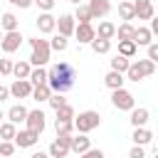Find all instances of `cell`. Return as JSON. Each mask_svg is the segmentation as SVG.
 Returning <instances> with one entry per match:
<instances>
[{"label": "cell", "mask_w": 158, "mask_h": 158, "mask_svg": "<svg viewBox=\"0 0 158 158\" xmlns=\"http://www.w3.org/2000/svg\"><path fill=\"white\" fill-rule=\"evenodd\" d=\"M77 72L69 62H57L52 69H47V86L52 94H64L74 86Z\"/></svg>", "instance_id": "6da1fadb"}, {"label": "cell", "mask_w": 158, "mask_h": 158, "mask_svg": "<svg viewBox=\"0 0 158 158\" xmlns=\"http://www.w3.org/2000/svg\"><path fill=\"white\" fill-rule=\"evenodd\" d=\"M30 47H32L30 64H35V67H44V64L49 62V52H52V49H49V42L35 37V40H30Z\"/></svg>", "instance_id": "7a4b0ae2"}, {"label": "cell", "mask_w": 158, "mask_h": 158, "mask_svg": "<svg viewBox=\"0 0 158 158\" xmlns=\"http://www.w3.org/2000/svg\"><path fill=\"white\" fill-rule=\"evenodd\" d=\"M153 72H156V62H151V59H138V62H131V64H128L126 79L141 81V79H146V77H151Z\"/></svg>", "instance_id": "3957f363"}, {"label": "cell", "mask_w": 158, "mask_h": 158, "mask_svg": "<svg viewBox=\"0 0 158 158\" xmlns=\"http://www.w3.org/2000/svg\"><path fill=\"white\" fill-rule=\"evenodd\" d=\"M99 123H101L99 111H81L79 116H74V128L79 133H89V131L99 128Z\"/></svg>", "instance_id": "277c9868"}, {"label": "cell", "mask_w": 158, "mask_h": 158, "mask_svg": "<svg viewBox=\"0 0 158 158\" xmlns=\"http://www.w3.org/2000/svg\"><path fill=\"white\" fill-rule=\"evenodd\" d=\"M111 104H114V109H118V111H131V109H133V94L126 91V89H114Z\"/></svg>", "instance_id": "5b68a950"}, {"label": "cell", "mask_w": 158, "mask_h": 158, "mask_svg": "<svg viewBox=\"0 0 158 158\" xmlns=\"http://www.w3.org/2000/svg\"><path fill=\"white\" fill-rule=\"evenodd\" d=\"M25 126H27V131H32V133H42L44 131V111L42 109H35V111H27V118H25Z\"/></svg>", "instance_id": "8992f818"}, {"label": "cell", "mask_w": 158, "mask_h": 158, "mask_svg": "<svg viewBox=\"0 0 158 158\" xmlns=\"http://www.w3.org/2000/svg\"><path fill=\"white\" fill-rule=\"evenodd\" d=\"M49 158H67L69 156V136H57L49 143Z\"/></svg>", "instance_id": "52a82bcc"}, {"label": "cell", "mask_w": 158, "mask_h": 158, "mask_svg": "<svg viewBox=\"0 0 158 158\" xmlns=\"http://www.w3.org/2000/svg\"><path fill=\"white\" fill-rule=\"evenodd\" d=\"M20 44H22V35H20V30H15V32H5V35H2L0 47H2V52H5V54L17 52V49H20Z\"/></svg>", "instance_id": "ba28073f"}, {"label": "cell", "mask_w": 158, "mask_h": 158, "mask_svg": "<svg viewBox=\"0 0 158 158\" xmlns=\"http://www.w3.org/2000/svg\"><path fill=\"white\" fill-rule=\"evenodd\" d=\"M40 141V136L37 133H32V131H17L15 133V138H12V143H15V148H32L35 143Z\"/></svg>", "instance_id": "9c48e42d"}, {"label": "cell", "mask_w": 158, "mask_h": 158, "mask_svg": "<svg viewBox=\"0 0 158 158\" xmlns=\"http://www.w3.org/2000/svg\"><path fill=\"white\" fill-rule=\"evenodd\" d=\"M89 148H91V141L86 138V133L69 136V153H77V156H81V153H86Z\"/></svg>", "instance_id": "30bf717a"}, {"label": "cell", "mask_w": 158, "mask_h": 158, "mask_svg": "<svg viewBox=\"0 0 158 158\" xmlns=\"http://www.w3.org/2000/svg\"><path fill=\"white\" fill-rule=\"evenodd\" d=\"M86 7H89V15H91V20L106 17V15L111 12V2H109V0H91Z\"/></svg>", "instance_id": "8fae6325"}, {"label": "cell", "mask_w": 158, "mask_h": 158, "mask_svg": "<svg viewBox=\"0 0 158 158\" xmlns=\"http://www.w3.org/2000/svg\"><path fill=\"white\" fill-rule=\"evenodd\" d=\"M133 12H136L138 20H153L156 17V10H153L151 0H136L133 2Z\"/></svg>", "instance_id": "7c38bea8"}, {"label": "cell", "mask_w": 158, "mask_h": 158, "mask_svg": "<svg viewBox=\"0 0 158 158\" xmlns=\"http://www.w3.org/2000/svg\"><path fill=\"white\" fill-rule=\"evenodd\" d=\"M7 91H10L15 99H27V96L32 94V84H30L27 79H15V81H12V86H10Z\"/></svg>", "instance_id": "4fadbf2b"}, {"label": "cell", "mask_w": 158, "mask_h": 158, "mask_svg": "<svg viewBox=\"0 0 158 158\" xmlns=\"http://www.w3.org/2000/svg\"><path fill=\"white\" fill-rule=\"evenodd\" d=\"M54 27H57V17H52L49 12H42V15L37 17V30H40L42 35L54 32Z\"/></svg>", "instance_id": "5bb4252c"}, {"label": "cell", "mask_w": 158, "mask_h": 158, "mask_svg": "<svg viewBox=\"0 0 158 158\" xmlns=\"http://www.w3.org/2000/svg\"><path fill=\"white\" fill-rule=\"evenodd\" d=\"M57 27H59V35H62V37H72V35H74L77 22H74V17H72V15H59Z\"/></svg>", "instance_id": "9a60e30c"}, {"label": "cell", "mask_w": 158, "mask_h": 158, "mask_svg": "<svg viewBox=\"0 0 158 158\" xmlns=\"http://www.w3.org/2000/svg\"><path fill=\"white\" fill-rule=\"evenodd\" d=\"M74 35H77L79 44H89V42L96 37V32H94L91 22H89V25H77V27H74Z\"/></svg>", "instance_id": "2e32d148"}, {"label": "cell", "mask_w": 158, "mask_h": 158, "mask_svg": "<svg viewBox=\"0 0 158 158\" xmlns=\"http://www.w3.org/2000/svg\"><path fill=\"white\" fill-rule=\"evenodd\" d=\"M148 118H151L148 109H131V123H133V128H143L148 123Z\"/></svg>", "instance_id": "e0dca14e"}, {"label": "cell", "mask_w": 158, "mask_h": 158, "mask_svg": "<svg viewBox=\"0 0 158 158\" xmlns=\"http://www.w3.org/2000/svg\"><path fill=\"white\" fill-rule=\"evenodd\" d=\"M7 118H10V123H25V118H27V109L22 106V104H15L10 111H7Z\"/></svg>", "instance_id": "ac0fdd59"}, {"label": "cell", "mask_w": 158, "mask_h": 158, "mask_svg": "<svg viewBox=\"0 0 158 158\" xmlns=\"http://www.w3.org/2000/svg\"><path fill=\"white\" fill-rule=\"evenodd\" d=\"M151 37H153V35H151L148 27H138V30L133 32V44H136V47H148V44H151Z\"/></svg>", "instance_id": "d6986e66"}, {"label": "cell", "mask_w": 158, "mask_h": 158, "mask_svg": "<svg viewBox=\"0 0 158 158\" xmlns=\"http://www.w3.org/2000/svg\"><path fill=\"white\" fill-rule=\"evenodd\" d=\"M27 81H30L32 86H40V84H47V69H44V67H35V69L30 72V77H27Z\"/></svg>", "instance_id": "ffe728a7"}, {"label": "cell", "mask_w": 158, "mask_h": 158, "mask_svg": "<svg viewBox=\"0 0 158 158\" xmlns=\"http://www.w3.org/2000/svg\"><path fill=\"white\" fill-rule=\"evenodd\" d=\"M123 81H126V79H123V74H118V72H109V74L104 77V84H106L111 91H114V89H123Z\"/></svg>", "instance_id": "44dd1931"}, {"label": "cell", "mask_w": 158, "mask_h": 158, "mask_svg": "<svg viewBox=\"0 0 158 158\" xmlns=\"http://www.w3.org/2000/svg\"><path fill=\"white\" fill-rule=\"evenodd\" d=\"M131 138H133V143H136V146H146V143H151V141H153V133L143 126V128H133V136H131Z\"/></svg>", "instance_id": "7402d4cb"}, {"label": "cell", "mask_w": 158, "mask_h": 158, "mask_svg": "<svg viewBox=\"0 0 158 158\" xmlns=\"http://www.w3.org/2000/svg\"><path fill=\"white\" fill-rule=\"evenodd\" d=\"M94 32H96L99 40H109V42H111V37L116 35V25H111V22H99V30H94Z\"/></svg>", "instance_id": "603a6c76"}, {"label": "cell", "mask_w": 158, "mask_h": 158, "mask_svg": "<svg viewBox=\"0 0 158 158\" xmlns=\"http://www.w3.org/2000/svg\"><path fill=\"white\" fill-rule=\"evenodd\" d=\"M133 32H136V27H133L131 22H123L121 27H116L118 42H133Z\"/></svg>", "instance_id": "cb8c5ba5"}, {"label": "cell", "mask_w": 158, "mask_h": 158, "mask_svg": "<svg viewBox=\"0 0 158 158\" xmlns=\"http://www.w3.org/2000/svg\"><path fill=\"white\" fill-rule=\"evenodd\" d=\"M30 72H32V64H30V62H15V64H12V74H15L17 79H27Z\"/></svg>", "instance_id": "d4e9b609"}, {"label": "cell", "mask_w": 158, "mask_h": 158, "mask_svg": "<svg viewBox=\"0 0 158 158\" xmlns=\"http://www.w3.org/2000/svg\"><path fill=\"white\" fill-rule=\"evenodd\" d=\"M118 15L123 22H131L136 20V12H133V2H118Z\"/></svg>", "instance_id": "484cf974"}, {"label": "cell", "mask_w": 158, "mask_h": 158, "mask_svg": "<svg viewBox=\"0 0 158 158\" xmlns=\"http://www.w3.org/2000/svg\"><path fill=\"white\" fill-rule=\"evenodd\" d=\"M72 17H74V22H79V25H89V22H91V15H89V7H86V5H77V12H74Z\"/></svg>", "instance_id": "4316f807"}, {"label": "cell", "mask_w": 158, "mask_h": 158, "mask_svg": "<svg viewBox=\"0 0 158 158\" xmlns=\"http://www.w3.org/2000/svg\"><path fill=\"white\" fill-rule=\"evenodd\" d=\"M0 27H2L5 32H15V30H17V17H15L12 12H5V15L0 17Z\"/></svg>", "instance_id": "83f0119b"}, {"label": "cell", "mask_w": 158, "mask_h": 158, "mask_svg": "<svg viewBox=\"0 0 158 158\" xmlns=\"http://www.w3.org/2000/svg\"><path fill=\"white\" fill-rule=\"evenodd\" d=\"M128 64H131V59H126V57H121V54H116V57L111 59V72H118V74H126V69H128Z\"/></svg>", "instance_id": "f1b7e54d"}, {"label": "cell", "mask_w": 158, "mask_h": 158, "mask_svg": "<svg viewBox=\"0 0 158 158\" xmlns=\"http://www.w3.org/2000/svg\"><path fill=\"white\" fill-rule=\"evenodd\" d=\"M35 101H47L49 96H52V91H49V86L47 84H40V86H32V94H30Z\"/></svg>", "instance_id": "f546056e"}, {"label": "cell", "mask_w": 158, "mask_h": 158, "mask_svg": "<svg viewBox=\"0 0 158 158\" xmlns=\"http://www.w3.org/2000/svg\"><path fill=\"white\" fill-rule=\"evenodd\" d=\"M54 131H57V136H72L74 121H57L54 118Z\"/></svg>", "instance_id": "4dcf8cb0"}, {"label": "cell", "mask_w": 158, "mask_h": 158, "mask_svg": "<svg viewBox=\"0 0 158 158\" xmlns=\"http://www.w3.org/2000/svg\"><path fill=\"white\" fill-rule=\"evenodd\" d=\"M89 44H91V49H94L96 54H106V52L111 49V42H109V40H99V37H94Z\"/></svg>", "instance_id": "1f68e13d"}, {"label": "cell", "mask_w": 158, "mask_h": 158, "mask_svg": "<svg viewBox=\"0 0 158 158\" xmlns=\"http://www.w3.org/2000/svg\"><path fill=\"white\" fill-rule=\"evenodd\" d=\"M15 133H17V128H15V123H0V141H12L15 138Z\"/></svg>", "instance_id": "d6a6232c"}, {"label": "cell", "mask_w": 158, "mask_h": 158, "mask_svg": "<svg viewBox=\"0 0 158 158\" xmlns=\"http://www.w3.org/2000/svg\"><path fill=\"white\" fill-rule=\"evenodd\" d=\"M136 49H138V47H136L133 42H118V54L126 57V59H131V57L136 54Z\"/></svg>", "instance_id": "836d02e7"}, {"label": "cell", "mask_w": 158, "mask_h": 158, "mask_svg": "<svg viewBox=\"0 0 158 158\" xmlns=\"http://www.w3.org/2000/svg\"><path fill=\"white\" fill-rule=\"evenodd\" d=\"M67 37H62V35H54L52 37V42H49V49H54V52H64L67 49Z\"/></svg>", "instance_id": "e575fe53"}, {"label": "cell", "mask_w": 158, "mask_h": 158, "mask_svg": "<svg viewBox=\"0 0 158 158\" xmlns=\"http://www.w3.org/2000/svg\"><path fill=\"white\" fill-rule=\"evenodd\" d=\"M57 121H74V109L69 104H64L62 109H57Z\"/></svg>", "instance_id": "d590c367"}, {"label": "cell", "mask_w": 158, "mask_h": 158, "mask_svg": "<svg viewBox=\"0 0 158 158\" xmlns=\"http://www.w3.org/2000/svg\"><path fill=\"white\" fill-rule=\"evenodd\" d=\"M15 153V143L12 141H0V156L2 158H12Z\"/></svg>", "instance_id": "8d00e7d4"}, {"label": "cell", "mask_w": 158, "mask_h": 158, "mask_svg": "<svg viewBox=\"0 0 158 158\" xmlns=\"http://www.w3.org/2000/svg\"><path fill=\"white\" fill-rule=\"evenodd\" d=\"M47 101H49V106H52L54 111H57V109H62V106L67 104V99H64V94H52V96H49Z\"/></svg>", "instance_id": "74e56055"}, {"label": "cell", "mask_w": 158, "mask_h": 158, "mask_svg": "<svg viewBox=\"0 0 158 158\" xmlns=\"http://www.w3.org/2000/svg\"><path fill=\"white\" fill-rule=\"evenodd\" d=\"M32 5H37L42 12H49L54 7V0H32Z\"/></svg>", "instance_id": "f35d334b"}, {"label": "cell", "mask_w": 158, "mask_h": 158, "mask_svg": "<svg viewBox=\"0 0 158 158\" xmlns=\"http://www.w3.org/2000/svg\"><path fill=\"white\" fill-rule=\"evenodd\" d=\"M12 74V62L10 59H0V77H7Z\"/></svg>", "instance_id": "ab89813d"}, {"label": "cell", "mask_w": 158, "mask_h": 158, "mask_svg": "<svg viewBox=\"0 0 158 158\" xmlns=\"http://www.w3.org/2000/svg\"><path fill=\"white\" fill-rule=\"evenodd\" d=\"M128 158H146V151H143V146H133V148L128 151Z\"/></svg>", "instance_id": "60d3db41"}, {"label": "cell", "mask_w": 158, "mask_h": 158, "mask_svg": "<svg viewBox=\"0 0 158 158\" xmlns=\"http://www.w3.org/2000/svg\"><path fill=\"white\" fill-rule=\"evenodd\" d=\"M148 59H151V62H158V44H156V42L148 44Z\"/></svg>", "instance_id": "b9f144b4"}, {"label": "cell", "mask_w": 158, "mask_h": 158, "mask_svg": "<svg viewBox=\"0 0 158 158\" xmlns=\"http://www.w3.org/2000/svg\"><path fill=\"white\" fill-rule=\"evenodd\" d=\"M79 158H104V153H101L99 148H89V151H86V153H81Z\"/></svg>", "instance_id": "7bdbcfd3"}, {"label": "cell", "mask_w": 158, "mask_h": 158, "mask_svg": "<svg viewBox=\"0 0 158 158\" xmlns=\"http://www.w3.org/2000/svg\"><path fill=\"white\" fill-rule=\"evenodd\" d=\"M7 2H10V5H15V7H22V10L32 5V0H7Z\"/></svg>", "instance_id": "ee69618b"}, {"label": "cell", "mask_w": 158, "mask_h": 158, "mask_svg": "<svg viewBox=\"0 0 158 158\" xmlns=\"http://www.w3.org/2000/svg\"><path fill=\"white\" fill-rule=\"evenodd\" d=\"M7 96H10V91H7V86H2V84H0V101H5Z\"/></svg>", "instance_id": "f6af8a7d"}, {"label": "cell", "mask_w": 158, "mask_h": 158, "mask_svg": "<svg viewBox=\"0 0 158 158\" xmlns=\"http://www.w3.org/2000/svg\"><path fill=\"white\" fill-rule=\"evenodd\" d=\"M30 158H49V156H47V153H42V151H37V153H32Z\"/></svg>", "instance_id": "bcb514c9"}, {"label": "cell", "mask_w": 158, "mask_h": 158, "mask_svg": "<svg viewBox=\"0 0 158 158\" xmlns=\"http://www.w3.org/2000/svg\"><path fill=\"white\" fill-rule=\"evenodd\" d=\"M69 2H74V5H81V0H69Z\"/></svg>", "instance_id": "7dc6e473"}, {"label": "cell", "mask_w": 158, "mask_h": 158, "mask_svg": "<svg viewBox=\"0 0 158 158\" xmlns=\"http://www.w3.org/2000/svg\"><path fill=\"white\" fill-rule=\"evenodd\" d=\"M0 42H2V32H0Z\"/></svg>", "instance_id": "c3c4849f"}, {"label": "cell", "mask_w": 158, "mask_h": 158, "mask_svg": "<svg viewBox=\"0 0 158 158\" xmlns=\"http://www.w3.org/2000/svg\"><path fill=\"white\" fill-rule=\"evenodd\" d=\"M0 118H2V111H0Z\"/></svg>", "instance_id": "681fc988"}, {"label": "cell", "mask_w": 158, "mask_h": 158, "mask_svg": "<svg viewBox=\"0 0 158 158\" xmlns=\"http://www.w3.org/2000/svg\"><path fill=\"white\" fill-rule=\"evenodd\" d=\"M67 158H69V156H67Z\"/></svg>", "instance_id": "f907efd6"}]
</instances>
